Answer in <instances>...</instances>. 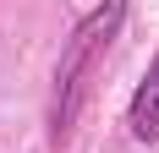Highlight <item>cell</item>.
<instances>
[{"mask_svg":"<svg viewBox=\"0 0 159 153\" xmlns=\"http://www.w3.org/2000/svg\"><path fill=\"white\" fill-rule=\"evenodd\" d=\"M121 22H126V0H99L93 11L71 28L61 60H55V109H49L55 137L71 131V120H77V109H82V93H88V76H93L99 55L110 49V38L121 33Z\"/></svg>","mask_w":159,"mask_h":153,"instance_id":"6da1fadb","label":"cell"},{"mask_svg":"<svg viewBox=\"0 0 159 153\" xmlns=\"http://www.w3.org/2000/svg\"><path fill=\"white\" fill-rule=\"evenodd\" d=\"M126 131H132V142H143V148H154V142H159V49H154V60H148L143 82L132 88Z\"/></svg>","mask_w":159,"mask_h":153,"instance_id":"7a4b0ae2","label":"cell"}]
</instances>
